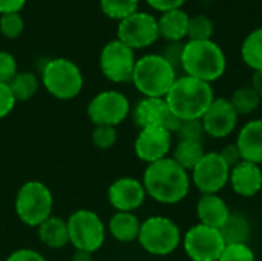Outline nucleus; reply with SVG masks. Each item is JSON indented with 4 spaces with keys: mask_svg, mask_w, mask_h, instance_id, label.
Segmentation results:
<instances>
[{
    "mask_svg": "<svg viewBox=\"0 0 262 261\" xmlns=\"http://www.w3.org/2000/svg\"><path fill=\"white\" fill-rule=\"evenodd\" d=\"M147 197L161 205H177L190 191V174L183 169L172 157L149 163L141 180Z\"/></svg>",
    "mask_w": 262,
    "mask_h": 261,
    "instance_id": "nucleus-1",
    "label": "nucleus"
},
{
    "mask_svg": "<svg viewBox=\"0 0 262 261\" xmlns=\"http://www.w3.org/2000/svg\"><path fill=\"white\" fill-rule=\"evenodd\" d=\"M170 112L180 120L201 118L215 98L210 83L190 75H178L164 97Z\"/></svg>",
    "mask_w": 262,
    "mask_h": 261,
    "instance_id": "nucleus-2",
    "label": "nucleus"
},
{
    "mask_svg": "<svg viewBox=\"0 0 262 261\" xmlns=\"http://www.w3.org/2000/svg\"><path fill=\"white\" fill-rule=\"evenodd\" d=\"M227 69V58L223 48L213 40H187L183 49L181 71L184 75L213 83Z\"/></svg>",
    "mask_w": 262,
    "mask_h": 261,
    "instance_id": "nucleus-3",
    "label": "nucleus"
},
{
    "mask_svg": "<svg viewBox=\"0 0 262 261\" xmlns=\"http://www.w3.org/2000/svg\"><path fill=\"white\" fill-rule=\"evenodd\" d=\"M177 77L178 72L161 54H146L137 58L130 82L143 97L164 98Z\"/></svg>",
    "mask_w": 262,
    "mask_h": 261,
    "instance_id": "nucleus-4",
    "label": "nucleus"
},
{
    "mask_svg": "<svg viewBox=\"0 0 262 261\" xmlns=\"http://www.w3.org/2000/svg\"><path fill=\"white\" fill-rule=\"evenodd\" d=\"M14 208L21 223L31 228H38L52 215V192L45 183L38 180L26 182L17 191Z\"/></svg>",
    "mask_w": 262,
    "mask_h": 261,
    "instance_id": "nucleus-5",
    "label": "nucleus"
},
{
    "mask_svg": "<svg viewBox=\"0 0 262 261\" xmlns=\"http://www.w3.org/2000/svg\"><path fill=\"white\" fill-rule=\"evenodd\" d=\"M45 89L58 100H72L83 89V74L69 58L55 57L45 63L41 69Z\"/></svg>",
    "mask_w": 262,
    "mask_h": 261,
    "instance_id": "nucleus-6",
    "label": "nucleus"
},
{
    "mask_svg": "<svg viewBox=\"0 0 262 261\" xmlns=\"http://www.w3.org/2000/svg\"><path fill=\"white\" fill-rule=\"evenodd\" d=\"M183 234L178 225L169 217L154 215L141 222L138 243L141 248L155 257H166L178 249Z\"/></svg>",
    "mask_w": 262,
    "mask_h": 261,
    "instance_id": "nucleus-7",
    "label": "nucleus"
},
{
    "mask_svg": "<svg viewBox=\"0 0 262 261\" xmlns=\"http://www.w3.org/2000/svg\"><path fill=\"white\" fill-rule=\"evenodd\" d=\"M69 243L77 251L94 254L98 251L106 238V228L103 220L91 209H78L68 220Z\"/></svg>",
    "mask_w": 262,
    "mask_h": 261,
    "instance_id": "nucleus-8",
    "label": "nucleus"
},
{
    "mask_svg": "<svg viewBox=\"0 0 262 261\" xmlns=\"http://www.w3.org/2000/svg\"><path fill=\"white\" fill-rule=\"evenodd\" d=\"M181 243L186 255L192 261H218L226 248L220 229L201 223L187 229Z\"/></svg>",
    "mask_w": 262,
    "mask_h": 261,
    "instance_id": "nucleus-9",
    "label": "nucleus"
},
{
    "mask_svg": "<svg viewBox=\"0 0 262 261\" xmlns=\"http://www.w3.org/2000/svg\"><path fill=\"white\" fill-rule=\"evenodd\" d=\"M130 114L129 98L115 89L98 92L88 105V117L95 126H118Z\"/></svg>",
    "mask_w": 262,
    "mask_h": 261,
    "instance_id": "nucleus-10",
    "label": "nucleus"
},
{
    "mask_svg": "<svg viewBox=\"0 0 262 261\" xmlns=\"http://www.w3.org/2000/svg\"><path fill=\"white\" fill-rule=\"evenodd\" d=\"M135 51L118 38L107 42L100 54V69L112 83H126L132 80L135 69Z\"/></svg>",
    "mask_w": 262,
    "mask_h": 261,
    "instance_id": "nucleus-11",
    "label": "nucleus"
},
{
    "mask_svg": "<svg viewBox=\"0 0 262 261\" xmlns=\"http://www.w3.org/2000/svg\"><path fill=\"white\" fill-rule=\"evenodd\" d=\"M117 38L134 51L149 48L160 38L158 20L149 12L137 11L127 18L118 22Z\"/></svg>",
    "mask_w": 262,
    "mask_h": 261,
    "instance_id": "nucleus-12",
    "label": "nucleus"
},
{
    "mask_svg": "<svg viewBox=\"0 0 262 261\" xmlns=\"http://www.w3.org/2000/svg\"><path fill=\"white\" fill-rule=\"evenodd\" d=\"M230 168L218 152H206L190 171V182L201 194H218L229 185Z\"/></svg>",
    "mask_w": 262,
    "mask_h": 261,
    "instance_id": "nucleus-13",
    "label": "nucleus"
},
{
    "mask_svg": "<svg viewBox=\"0 0 262 261\" xmlns=\"http://www.w3.org/2000/svg\"><path fill=\"white\" fill-rule=\"evenodd\" d=\"M132 117L134 123L140 129L160 126L172 134L178 131L181 123V120L170 112L166 98L158 97H143L141 100H138L132 111Z\"/></svg>",
    "mask_w": 262,
    "mask_h": 261,
    "instance_id": "nucleus-14",
    "label": "nucleus"
},
{
    "mask_svg": "<svg viewBox=\"0 0 262 261\" xmlns=\"http://www.w3.org/2000/svg\"><path fill=\"white\" fill-rule=\"evenodd\" d=\"M239 115L226 97H215L204 115L201 117L206 135L213 138L229 137L238 126Z\"/></svg>",
    "mask_w": 262,
    "mask_h": 261,
    "instance_id": "nucleus-15",
    "label": "nucleus"
},
{
    "mask_svg": "<svg viewBox=\"0 0 262 261\" xmlns=\"http://www.w3.org/2000/svg\"><path fill=\"white\" fill-rule=\"evenodd\" d=\"M172 132L160 126L140 129L134 145L137 157L147 165L169 157L172 151Z\"/></svg>",
    "mask_w": 262,
    "mask_h": 261,
    "instance_id": "nucleus-16",
    "label": "nucleus"
},
{
    "mask_svg": "<svg viewBox=\"0 0 262 261\" xmlns=\"http://www.w3.org/2000/svg\"><path fill=\"white\" fill-rule=\"evenodd\" d=\"M147 194L143 183L132 177L117 178L107 189V200L117 212H134L144 203Z\"/></svg>",
    "mask_w": 262,
    "mask_h": 261,
    "instance_id": "nucleus-17",
    "label": "nucleus"
},
{
    "mask_svg": "<svg viewBox=\"0 0 262 261\" xmlns=\"http://www.w3.org/2000/svg\"><path fill=\"white\" fill-rule=\"evenodd\" d=\"M229 185L233 192L244 198H252L258 195L262 189V169L261 165L250 162H241L230 169Z\"/></svg>",
    "mask_w": 262,
    "mask_h": 261,
    "instance_id": "nucleus-18",
    "label": "nucleus"
},
{
    "mask_svg": "<svg viewBox=\"0 0 262 261\" xmlns=\"http://www.w3.org/2000/svg\"><path fill=\"white\" fill-rule=\"evenodd\" d=\"M229 205L218 194H201L196 202V217L204 226L221 229L230 215Z\"/></svg>",
    "mask_w": 262,
    "mask_h": 261,
    "instance_id": "nucleus-19",
    "label": "nucleus"
},
{
    "mask_svg": "<svg viewBox=\"0 0 262 261\" xmlns=\"http://www.w3.org/2000/svg\"><path fill=\"white\" fill-rule=\"evenodd\" d=\"M235 143L244 162L262 165V118L247 122L239 129Z\"/></svg>",
    "mask_w": 262,
    "mask_h": 261,
    "instance_id": "nucleus-20",
    "label": "nucleus"
},
{
    "mask_svg": "<svg viewBox=\"0 0 262 261\" xmlns=\"http://www.w3.org/2000/svg\"><path fill=\"white\" fill-rule=\"evenodd\" d=\"M158 20V32L160 38L166 40L167 43L183 42L187 37L189 20L190 15L184 9H172L163 12Z\"/></svg>",
    "mask_w": 262,
    "mask_h": 261,
    "instance_id": "nucleus-21",
    "label": "nucleus"
},
{
    "mask_svg": "<svg viewBox=\"0 0 262 261\" xmlns=\"http://www.w3.org/2000/svg\"><path fill=\"white\" fill-rule=\"evenodd\" d=\"M107 229L117 242L130 243L138 240L141 222L134 212H115L109 220Z\"/></svg>",
    "mask_w": 262,
    "mask_h": 261,
    "instance_id": "nucleus-22",
    "label": "nucleus"
},
{
    "mask_svg": "<svg viewBox=\"0 0 262 261\" xmlns=\"http://www.w3.org/2000/svg\"><path fill=\"white\" fill-rule=\"evenodd\" d=\"M37 231H38L40 242L51 249H60L69 245L68 222L60 217L51 215L37 228Z\"/></svg>",
    "mask_w": 262,
    "mask_h": 261,
    "instance_id": "nucleus-23",
    "label": "nucleus"
},
{
    "mask_svg": "<svg viewBox=\"0 0 262 261\" xmlns=\"http://www.w3.org/2000/svg\"><path fill=\"white\" fill-rule=\"evenodd\" d=\"M226 245L247 243L252 235V226L249 218L241 212H230L227 222L220 229Z\"/></svg>",
    "mask_w": 262,
    "mask_h": 261,
    "instance_id": "nucleus-24",
    "label": "nucleus"
},
{
    "mask_svg": "<svg viewBox=\"0 0 262 261\" xmlns=\"http://www.w3.org/2000/svg\"><path fill=\"white\" fill-rule=\"evenodd\" d=\"M206 154L203 142L192 140H178V143L172 148V158L189 174L198 165V162Z\"/></svg>",
    "mask_w": 262,
    "mask_h": 261,
    "instance_id": "nucleus-25",
    "label": "nucleus"
},
{
    "mask_svg": "<svg viewBox=\"0 0 262 261\" xmlns=\"http://www.w3.org/2000/svg\"><path fill=\"white\" fill-rule=\"evenodd\" d=\"M241 58L253 71H262V26L250 31L241 45Z\"/></svg>",
    "mask_w": 262,
    "mask_h": 261,
    "instance_id": "nucleus-26",
    "label": "nucleus"
},
{
    "mask_svg": "<svg viewBox=\"0 0 262 261\" xmlns=\"http://www.w3.org/2000/svg\"><path fill=\"white\" fill-rule=\"evenodd\" d=\"M8 85L17 102H28L37 94L40 82L34 72L23 71V72H17Z\"/></svg>",
    "mask_w": 262,
    "mask_h": 261,
    "instance_id": "nucleus-27",
    "label": "nucleus"
},
{
    "mask_svg": "<svg viewBox=\"0 0 262 261\" xmlns=\"http://www.w3.org/2000/svg\"><path fill=\"white\" fill-rule=\"evenodd\" d=\"M233 109L236 111V114L241 117V115H250L253 114L259 105H261V97L255 92V89L252 86H241L238 88L232 97L229 98Z\"/></svg>",
    "mask_w": 262,
    "mask_h": 261,
    "instance_id": "nucleus-28",
    "label": "nucleus"
},
{
    "mask_svg": "<svg viewBox=\"0 0 262 261\" xmlns=\"http://www.w3.org/2000/svg\"><path fill=\"white\" fill-rule=\"evenodd\" d=\"M140 0H100L103 14L112 20H124L138 11Z\"/></svg>",
    "mask_w": 262,
    "mask_h": 261,
    "instance_id": "nucleus-29",
    "label": "nucleus"
},
{
    "mask_svg": "<svg viewBox=\"0 0 262 261\" xmlns=\"http://www.w3.org/2000/svg\"><path fill=\"white\" fill-rule=\"evenodd\" d=\"M215 32L213 20L206 14L192 15L189 20L187 38L189 40H212Z\"/></svg>",
    "mask_w": 262,
    "mask_h": 261,
    "instance_id": "nucleus-30",
    "label": "nucleus"
},
{
    "mask_svg": "<svg viewBox=\"0 0 262 261\" xmlns=\"http://www.w3.org/2000/svg\"><path fill=\"white\" fill-rule=\"evenodd\" d=\"M25 29V20L20 15V12H12V14H3L0 17V32L6 38H17L21 35Z\"/></svg>",
    "mask_w": 262,
    "mask_h": 261,
    "instance_id": "nucleus-31",
    "label": "nucleus"
},
{
    "mask_svg": "<svg viewBox=\"0 0 262 261\" xmlns=\"http://www.w3.org/2000/svg\"><path fill=\"white\" fill-rule=\"evenodd\" d=\"M175 134L178 140H192V142H203L206 135L201 118L181 120L180 128Z\"/></svg>",
    "mask_w": 262,
    "mask_h": 261,
    "instance_id": "nucleus-32",
    "label": "nucleus"
},
{
    "mask_svg": "<svg viewBox=\"0 0 262 261\" xmlns=\"http://www.w3.org/2000/svg\"><path fill=\"white\" fill-rule=\"evenodd\" d=\"M218 261H256V255L249 243L226 245Z\"/></svg>",
    "mask_w": 262,
    "mask_h": 261,
    "instance_id": "nucleus-33",
    "label": "nucleus"
},
{
    "mask_svg": "<svg viewBox=\"0 0 262 261\" xmlns=\"http://www.w3.org/2000/svg\"><path fill=\"white\" fill-rule=\"evenodd\" d=\"M117 142V129L114 126H94L92 143L98 149H111Z\"/></svg>",
    "mask_w": 262,
    "mask_h": 261,
    "instance_id": "nucleus-34",
    "label": "nucleus"
},
{
    "mask_svg": "<svg viewBox=\"0 0 262 261\" xmlns=\"http://www.w3.org/2000/svg\"><path fill=\"white\" fill-rule=\"evenodd\" d=\"M17 72L15 57L8 51H0V83H9Z\"/></svg>",
    "mask_w": 262,
    "mask_h": 261,
    "instance_id": "nucleus-35",
    "label": "nucleus"
},
{
    "mask_svg": "<svg viewBox=\"0 0 262 261\" xmlns=\"http://www.w3.org/2000/svg\"><path fill=\"white\" fill-rule=\"evenodd\" d=\"M183 49H184V43L183 42H177V43H167L166 48L161 52V55L175 68L177 72H178V69H181Z\"/></svg>",
    "mask_w": 262,
    "mask_h": 261,
    "instance_id": "nucleus-36",
    "label": "nucleus"
},
{
    "mask_svg": "<svg viewBox=\"0 0 262 261\" xmlns=\"http://www.w3.org/2000/svg\"><path fill=\"white\" fill-rule=\"evenodd\" d=\"M15 97L8 83H0V118H5L15 108Z\"/></svg>",
    "mask_w": 262,
    "mask_h": 261,
    "instance_id": "nucleus-37",
    "label": "nucleus"
},
{
    "mask_svg": "<svg viewBox=\"0 0 262 261\" xmlns=\"http://www.w3.org/2000/svg\"><path fill=\"white\" fill-rule=\"evenodd\" d=\"M218 154H220V155H221V158L229 165V168H230V169H232L233 166H236L238 163H241V162H243V157H241V152H239V149H238L236 143L226 145V146H224Z\"/></svg>",
    "mask_w": 262,
    "mask_h": 261,
    "instance_id": "nucleus-38",
    "label": "nucleus"
},
{
    "mask_svg": "<svg viewBox=\"0 0 262 261\" xmlns=\"http://www.w3.org/2000/svg\"><path fill=\"white\" fill-rule=\"evenodd\" d=\"M5 261H48L40 252L34 251V249H28V248H23V249H17L14 251L12 254L8 255V258Z\"/></svg>",
    "mask_w": 262,
    "mask_h": 261,
    "instance_id": "nucleus-39",
    "label": "nucleus"
},
{
    "mask_svg": "<svg viewBox=\"0 0 262 261\" xmlns=\"http://www.w3.org/2000/svg\"><path fill=\"white\" fill-rule=\"evenodd\" d=\"M187 0H146V3L158 12H167L172 9H180Z\"/></svg>",
    "mask_w": 262,
    "mask_h": 261,
    "instance_id": "nucleus-40",
    "label": "nucleus"
},
{
    "mask_svg": "<svg viewBox=\"0 0 262 261\" xmlns=\"http://www.w3.org/2000/svg\"><path fill=\"white\" fill-rule=\"evenodd\" d=\"M26 5V0H0V14L20 12Z\"/></svg>",
    "mask_w": 262,
    "mask_h": 261,
    "instance_id": "nucleus-41",
    "label": "nucleus"
},
{
    "mask_svg": "<svg viewBox=\"0 0 262 261\" xmlns=\"http://www.w3.org/2000/svg\"><path fill=\"white\" fill-rule=\"evenodd\" d=\"M255 92L261 97L262 100V71H253V75H252V85H250Z\"/></svg>",
    "mask_w": 262,
    "mask_h": 261,
    "instance_id": "nucleus-42",
    "label": "nucleus"
},
{
    "mask_svg": "<svg viewBox=\"0 0 262 261\" xmlns=\"http://www.w3.org/2000/svg\"><path fill=\"white\" fill-rule=\"evenodd\" d=\"M72 261H92V254L86 251H77L72 255Z\"/></svg>",
    "mask_w": 262,
    "mask_h": 261,
    "instance_id": "nucleus-43",
    "label": "nucleus"
}]
</instances>
